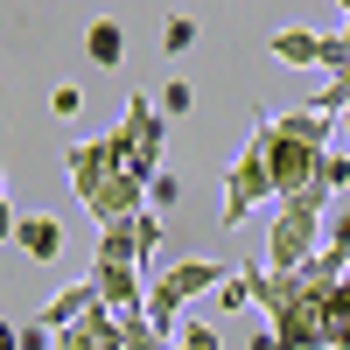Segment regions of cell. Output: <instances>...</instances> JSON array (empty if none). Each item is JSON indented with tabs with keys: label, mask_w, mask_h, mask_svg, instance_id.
<instances>
[{
	"label": "cell",
	"mask_w": 350,
	"mask_h": 350,
	"mask_svg": "<svg viewBox=\"0 0 350 350\" xmlns=\"http://www.w3.org/2000/svg\"><path fill=\"white\" fill-rule=\"evenodd\" d=\"M217 280H224V267L217 259H183V267H168V273H154L148 280V295H140V315L168 336V323L183 315L196 295H217Z\"/></svg>",
	"instance_id": "1"
},
{
	"label": "cell",
	"mask_w": 350,
	"mask_h": 350,
	"mask_svg": "<svg viewBox=\"0 0 350 350\" xmlns=\"http://www.w3.org/2000/svg\"><path fill=\"white\" fill-rule=\"evenodd\" d=\"M252 148H259V161H267L273 203H280V196H295V189L308 183V175H315V154H323V148H308V140L280 133V126H273V112H259V126H252Z\"/></svg>",
	"instance_id": "2"
},
{
	"label": "cell",
	"mask_w": 350,
	"mask_h": 350,
	"mask_svg": "<svg viewBox=\"0 0 350 350\" xmlns=\"http://www.w3.org/2000/svg\"><path fill=\"white\" fill-rule=\"evenodd\" d=\"M112 133L126 140V175H133V183H148V175L161 168V148H168V120L154 112V98L133 92V98H126V120L112 126Z\"/></svg>",
	"instance_id": "3"
},
{
	"label": "cell",
	"mask_w": 350,
	"mask_h": 350,
	"mask_svg": "<svg viewBox=\"0 0 350 350\" xmlns=\"http://www.w3.org/2000/svg\"><path fill=\"white\" fill-rule=\"evenodd\" d=\"M259 203H273V183H267V161H259V148L245 140V154L224 168V196H217V217L224 224H245Z\"/></svg>",
	"instance_id": "4"
},
{
	"label": "cell",
	"mask_w": 350,
	"mask_h": 350,
	"mask_svg": "<svg viewBox=\"0 0 350 350\" xmlns=\"http://www.w3.org/2000/svg\"><path fill=\"white\" fill-rule=\"evenodd\" d=\"M154 252H161V217H154V211H133V217L98 224V259H126V267L148 273Z\"/></svg>",
	"instance_id": "5"
},
{
	"label": "cell",
	"mask_w": 350,
	"mask_h": 350,
	"mask_svg": "<svg viewBox=\"0 0 350 350\" xmlns=\"http://www.w3.org/2000/svg\"><path fill=\"white\" fill-rule=\"evenodd\" d=\"M267 329L287 350H323V295H301L295 287V301H287L280 315H267Z\"/></svg>",
	"instance_id": "6"
},
{
	"label": "cell",
	"mask_w": 350,
	"mask_h": 350,
	"mask_svg": "<svg viewBox=\"0 0 350 350\" xmlns=\"http://www.w3.org/2000/svg\"><path fill=\"white\" fill-rule=\"evenodd\" d=\"M49 336H56V350H120V308L92 301L70 329H49Z\"/></svg>",
	"instance_id": "7"
},
{
	"label": "cell",
	"mask_w": 350,
	"mask_h": 350,
	"mask_svg": "<svg viewBox=\"0 0 350 350\" xmlns=\"http://www.w3.org/2000/svg\"><path fill=\"white\" fill-rule=\"evenodd\" d=\"M92 287L105 308H140V295H148V280H140V267H126V259H92Z\"/></svg>",
	"instance_id": "8"
},
{
	"label": "cell",
	"mask_w": 350,
	"mask_h": 350,
	"mask_svg": "<svg viewBox=\"0 0 350 350\" xmlns=\"http://www.w3.org/2000/svg\"><path fill=\"white\" fill-rule=\"evenodd\" d=\"M14 245L36 259V267H49V259L64 252V224L56 217H14Z\"/></svg>",
	"instance_id": "9"
},
{
	"label": "cell",
	"mask_w": 350,
	"mask_h": 350,
	"mask_svg": "<svg viewBox=\"0 0 350 350\" xmlns=\"http://www.w3.org/2000/svg\"><path fill=\"white\" fill-rule=\"evenodd\" d=\"M84 56H92L98 70H120V64H126V28L112 21V14L92 21V28H84Z\"/></svg>",
	"instance_id": "10"
},
{
	"label": "cell",
	"mask_w": 350,
	"mask_h": 350,
	"mask_svg": "<svg viewBox=\"0 0 350 350\" xmlns=\"http://www.w3.org/2000/svg\"><path fill=\"white\" fill-rule=\"evenodd\" d=\"M323 350H350V273L323 295Z\"/></svg>",
	"instance_id": "11"
},
{
	"label": "cell",
	"mask_w": 350,
	"mask_h": 350,
	"mask_svg": "<svg viewBox=\"0 0 350 350\" xmlns=\"http://www.w3.org/2000/svg\"><path fill=\"white\" fill-rule=\"evenodd\" d=\"M92 301H98V287H92V280H77V287H64V295L42 308V323H49V329H70V323H77V315L92 308Z\"/></svg>",
	"instance_id": "12"
},
{
	"label": "cell",
	"mask_w": 350,
	"mask_h": 350,
	"mask_svg": "<svg viewBox=\"0 0 350 350\" xmlns=\"http://www.w3.org/2000/svg\"><path fill=\"white\" fill-rule=\"evenodd\" d=\"M273 126H280V133H295V140H308V148H329V133H336V126H329V112H308V105H301V112H280Z\"/></svg>",
	"instance_id": "13"
},
{
	"label": "cell",
	"mask_w": 350,
	"mask_h": 350,
	"mask_svg": "<svg viewBox=\"0 0 350 350\" xmlns=\"http://www.w3.org/2000/svg\"><path fill=\"white\" fill-rule=\"evenodd\" d=\"M315 49H323V36H308V28H280V36H273V56H280V64H295V70L315 64Z\"/></svg>",
	"instance_id": "14"
},
{
	"label": "cell",
	"mask_w": 350,
	"mask_h": 350,
	"mask_svg": "<svg viewBox=\"0 0 350 350\" xmlns=\"http://www.w3.org/2000/svg\"><path fill=\"white\" fill-rule=\"evenodd\" d=\"M315 64L336 70V84H350V21L336 28V36H323V49H315Z\"/></svg>",
	"instance_id": "15"
},
{
	"label": "cell",
	"mask_w": 350,
	"mask_h": 350,
	"mask_svg": "<svg viewBox=\"0 0 350 350\" xmlns=\"http://www.w3.org/2000/svg\"><path fill=\"white\" fill-rule=\"evenodd\" d=\"M154 112H161V120H189V112H196L189 77H168V84H161V98H154Z\"/></svg>",
	"instance_id": "16"
},
{
	"label": "cell",
	"mask_w": 350,
	"mask_h": 350,
	"mask_svg": "<svg viewBox=\"0 0 350 350\" xmlns=\"http://www.w3.org/2000/svg\"><path fill=\"white\" fill-rule=\"evenodd\" d=\"M175 203H183V183H175V168H154V175H148V211L161 217V211H175Z\"/></svg>",
	"instance_id": "17"
},
{
	"label": "cell",
	"mask_w": 350,
	"mask_h": 350,
	"mask_svg": "<svg viewBox=\"0 0 350 350\" xmlns=\"http://www.w3.org/2000/svg\"><path fill=\"white\" fill-rule=\"evenodd\" d=\"M315 183H323V189H343V183H350V154H343V148H323V154H315Z\"/></svg>",
	"instance_id": "18"
},
{
	"label": "cell",
	"mask_w": 350,
	"mask_h": 350,
	"mask_svg": "<svg viewBox=\"0 0 350 350\" xmlns=\"http://www.w3.org/2000/svg\"><path fill=\"white\" fill-rule=\"evenodd\" d=\"M161 49H168V56H189V49H196V21H189V14H168Z\"/></svg>",
	"instance_id": "19"
},
{
	"label": "cell",
	"mask_w": 350,
	"mask_h": 350,
	"mask_svg": "<svg viewBox=\"0 0 350 350\" xmlns=\"http://www.w3.org/2000/svg\"><path fill=\"white\" fill-rule=\"evenodd\" d=\"M168 350H217V329H211V323H183Z\"/></svg>",
	"instance_id": "20"
},
{
	"label": "cell",
	"mask_w": 350,
	"mask_h": 350,
	"mask_svg": "<svg viewBox=\"0 0 350 350\" xmlns=\"http://www.w3.org/2000/svg\"><path fill=\"white\" fill-rule=\"evenodd\" d=\"M14 350H56V336H49V323H42V315L14 329Z\"/></svg>",
	"instance_id": "21"
},
{
	"label": "cell",
	"mask_w": 350,
	"mask_h": 350,
	"mask_svg": "<svg viewBox=\"0 0 350 350\" xmlns=\"http://www.w3.org/2000/svg\"><path fill=\"white\" fill-rule=\"evenodd\" d=\"M323 252H336L343 267H350V211H336V231H329V239H323Z\"/></svg>",
	"instance_id": "22"
},
{
	"label": "cell",
	"mask_w": 350,
	"mask_h": 350,
	"mask_svg": "<svg viewBox=\"0 0 350 350\" xmlns=\"http://www.w3.org/2000/svg\"><path fill=\"white\" fill-rule=\"evenodd\" d=\"M49 105H56V120H70V112L84 105V92H77V84H56V98H49Z\"/></svg>",
	"instance_id": "23"
},
{
	"label": "cell",
	"mask_w": 350,
	"mask_h": 350,
	"mask_svg": "<svg viewBox=\"0 0 350 350\" xmlns=\"http://www.w3.org/2000/svg\"><path fill=\"white\" fill-rule=\"evenodd\" d=\"M14 239V211H8V175H0V245Z\"/></svg>",
	"instance_id": "24"
},
{
	"label": "cell",
	"mask_w": 350,
	"mask_h": 350,
	"mask_svg": "<svg viewBox=\"0 0 350 350\" xmlns=\"http://www.w3.org/2000/svg\"><path fill=\"white\" fill-rule=\"evenodd\" d=\"M245 350H287V343H280V336H273V329H259V336H252V343H245Z\"/></svg>",
	"instance_id": "25"
},
{
	"label": "cell",
	"mask_w": 350,
	"mask_h": 350,
	"mask_svg": "<svg viewBox=\"0 0 350 350\" xmlns=\"http://www.w3.org/2000/svg\"><path fill=\"white\" fill-rule=\"evenodd\" d=\"M0 350H14V323H0Z\"/></svg>",
	"instance_id": "26"
},
{
	"label": "cell",
	"mask_w": 350,
	"mask_h": 350,
	"mask_svg": "<svg viewBox=\"0 0 350 350\" xmlns=\"http://www.w3.org/2000/svg\"><path fill=\"white\" fill-rule=\"evenodd\" d=\"M336 120H343V126H336V133H350V105H343V112H336Z\"/></svg>",
	"instance_id": "27"
},
{
	"label": "cell",
	"mask_w": 350,
	"mask_h": 350,
	"mask_svg": "<svg viewBox=\"0 0 350 350\" xmlns=\"http://www.w3.org/2000/svg\"><path fill=\"white\" fill-rule=\"evenodd\" d=\"M336 8H343V21H350V0H336Z\"/></svg>",
	"instance_id": "28"
},
{
	"label": "cell",
	"mask_w": 350,
	"mask_h": 350,
	"mask_svg": "<svg viewBox=\"0 0 350 350\" xmlns=\"http://www.w3.org/2000/svg\"><path fill=\"white\" fill-rule=\"evenodd\" d=\"M343 154H350V133H343Z\"/></svg>",
	"instance_id": "29"
}]
</instances>
